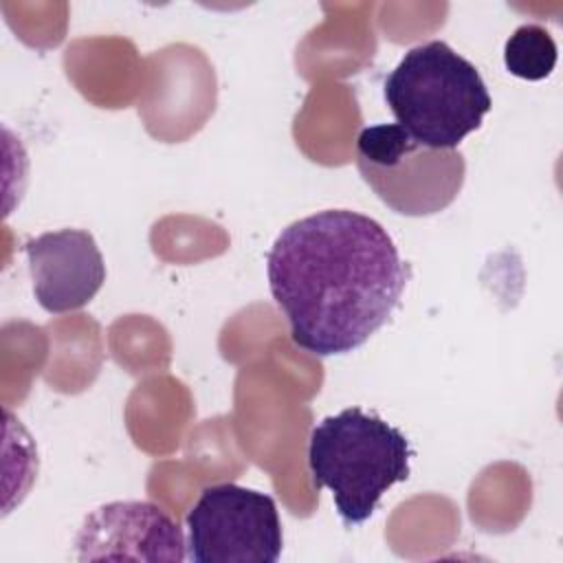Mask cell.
I'll return each mask as SVG.
<instances>
[{
    "instance_id": "1",
    "label": "cell",
    "mask_w": 563,
    "mask_h": 563,
    "mask_svg": "<svg viewBox=\"0 0 563 563\" xmlns=\"http://www.w3.org/2000/svg\"><path fill=\"white\" fill-rule=\"evenodd\" d=\"M266 275L292 343L332 356L361 347L389 321L409 264L374 218L325 209L282 229L266 255Z\"/></svg>"
},
{
    "instance_id": "2",
    "label": "cell",
    "mask_w": 563,
    "mask_h": 563,
    "mask_svg": "<svg viewBox=\"0 0 563 563\" xmlns=\"http://www.w3.org/2000/svg\"><path fill=\"white\" fill-rule=\"evenodd\" d=\"M383 95L396 123L435 150H455L493 108L475 64L442 40L409 48L385 79Z\"/></svg>"
},
{
    "instance_id": "3",
    "label": "cell",
    "mask_w": 563,
    "mask_h": 563,
    "mask_svg": "<svg viewBox=\"0 0 563 563\" xmlns=\"http://www.w3.org/2000/svg\"><path fill=\"white\" fill-rule=\"evenodd\" d=\"M409 457L405 433L361 407L323 418L308 442L314 486L332 493L345 526L367 521L380 497L409 477Z\"/></svg>"
},
{
    "instance_id": "4",
    "label": "cell",
    "mask_w": 563,
    "mask_h": 563,
    "mask_svg": "<svg viewBox=\"0 0 563 563\" xmlns=\"http://www.w3.org/2000/svg\"><path fill=\"white\" fill-rule=\"evenodd\" d=\"M356 167L396 213L431 216L449 207L464 185V156L416 143L398 123L365 128L356 139Z\"/></svg>"
},
{
    "instance_id": "5",
    "label": "cell",
    "mask_w": 563,
    "mask_h": 563,
    "mask_svg": "<svg viewBox=\"0 0 563 563\" xmlns=\"http://www.w3.org/2000/svg\"><path fill=\"white\" fill-rule=\"evenodd\" d=\"M194 563H275L284 537L275 499L240 484L207 486L187 512Z\"/></svg>"
},
{
    "instance_id": "6",
    "label": "cell",
    "mask_w": 563,
    "mask_h": 563,
    "mask_svg": "<svg viewBox=\"0 0 563 563\" xmlns=\"http://www.w3.org/2000/svg\"><path fill=\"white\" fill-rule=\"evenodd\" d=\"M77 559L183 561L180 526L156 504L112 501L90 512L75 539Z\"/></svg>"
},
{
    "instance_id": "7",
    "label": "cell",
    "mask_w": 563,
    "mask_h": 563,
    "mask_svg": "<svg viewBox=\"0 0 563 563\" xmlns=\"http://www.w3.org/2000/svg\"><path fill=\"white\" fill-rule=\"evenodd\" d=\"M24 255L37 303L62 314L84 308L106 282V264L92 233L84 229L48 231L24 242Z\"/></svg>"
},
{
    "instance_id": "8",
    "label": "cell",
    "mask_w": 563,
    "mask_h": 563,
    "mask_svg": "<svg viewBox=\"0 0 563 563\" xmlns=\"http://www.w3.org/2000/svg\"><path fill=\"white\" fill-rule=\"evenodd\" d=\"M504 62L515 77L545 79L556 66V42L543 26L523 24L506 40Z\"/></svg>"
}]
</instances>
